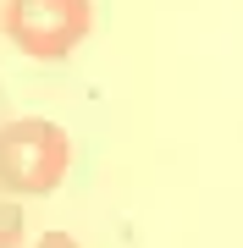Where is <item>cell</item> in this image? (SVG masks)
Wrapping results in <instances>:
<instances>
[{"label":"cell","instance_id":"obj_2","mask_svg":"<svg viewBox=\"0 0 243 248\" xmlns=\"http://www.w3.org/2000/svg\"><path fill=\"white\" fill-rule=\"evenodd\" d=\"M0 28L33 61H66L94 28L89 0H0Z\"/></svg>","mask_w":243,"mask_h":248},{"label":"cell","instance_id":"obj_1","mask_svg":"<svg viewBox=\"0 0 243 248\" xmlns=\"http://www.w3.org/2000/svg\"><path fill=\"white\" fill-rule=\"evenodd\" d=\"M72 171V138L45 116H22V122L0 127V187L17 199H45L66 182Z\"/></svg>","mask_w":243,"mask_h":248},{"label":"cell","instance_id":"obj_4","mask_svg":"<svg viewBox=\"0 0 243 248\" xmlns=\"http://www.w3.org/2000/svg\"><path fill=\"white\" fill-rule=\"evenodd\" d=\"M33 248H78V243H72V237H66V232H45V237H39Z\"/></svg>","mask_w":243,"mask_h":248},{"label":"cell","instance_id":"obj_3","mask_svg":"<svg viewBox=\"0 0 243 248\" xmlns=\"http://www.w3.org/2000/svg\"><path fill=\"white\" fill-rule=\"evenodd\" d=\"M22 237H28L22 204H17V193H6V187H0V248H22Z\"/></svg>","mask_w":243,"mask_h":248}]
</instances>
